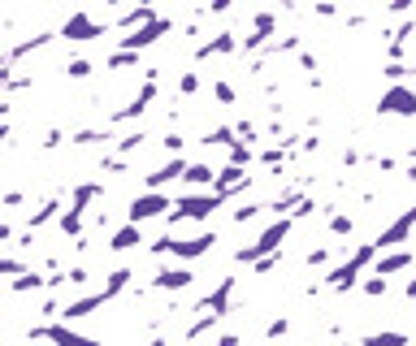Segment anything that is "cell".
Here are the masks:
<instances>
[{
	"instance_id": "cell-1",
	"label": "cell",
	"mask_w": 416,
	"mask_h": 346,
	"mask_svg": "<svg viewBox=\"0 0 416 346\" xmlns=\"http://www.w3.org/2000/svg\"><path fill=\"white\" fill-rule=\"evenodd\" d=\"M100 195V187L95 182H83V187H74V195H70V208H61V216H57V225H61V234L66 238H83V216H87V204Z\"/></svg>"
},
{
	"instance_id": "cell-2",
	"label": "cell",
	"mask_w": 416,
	"mask_h": 346,
	"mask_svg": "<svg viewBox=\"0 0 416 346\" xmlns=\"http://www.w3.org/2000/svg\"><path fill=\"white\" fill-rule=\"evenodd\" d=\"M217 204H226V191H213V195H182V199L174 204L170 221H174V225H178V221H204Z\"/></svg>"
},
{
	"instance_id": "cell-3",
	"label": "cell",
	"mask_w": 416,
	"mask_h": 346,
	"mask_svg": "<svg viewBox=\"0 0 416 346\" xmlns=\"http://www.w3.org/2000/svg\"><path fill=\"white\" fill-rule=\"evenodd\" d=\"M156 100V70H147V83L139 87V95L126 104V108H118V112H109V122H104V126H126V122H135V117H143V112H147V104Z\"/></svg>"
},
{
	"instance_id": "cell-4",
	"label": "cell",
	"mask_w": 416,
	"mask_h": 346,
	"mask_svg": "<svg viewBox=\"0 0 416 346\" xmlns=\"http://www.w3.org/2000/svg\"><path fill=\"white\" fill-rule=\"evenodd\" d=\"M286 234H291V221H278V225H269V229H265V234H260L251 247H243V251H239V260H243V264H256V260L274 256V251L282 247V238H286Z\"/></svg>"
},
{
	"instance_id": "cell-5",
	"label": "cell",
	"mask_w": 416,
	"mask_h": 346,
	"mask_svg": "<svg viewBox=\"0 0 416 346\" xmlns=\"http://www.w3.org/2000/svg\"><path fill=\"white\" fill-rule=\"evenodd\" d=\"M170 208H174V199H170L165 191H147V195H135V199H130L126 216H130L135 225H143V221H152V216H165Z\"/></svg>"
},
{
	"instance_id": "cell-6",
	"label": "cell",
	"mask_w": 416,
	"mask_h": 346,
	"mask_svg": "<svg viewBox=\"0 0 416 346\" xmlns=\"http://www.w3.org/2000/svg\"><path fill=\"white\" fill-rule=\"evenodd\" d=\"M373 251H378V243H364V247H360V251H355V256H351L347 264H338V268H334V273H330L326 281L334 285V290H351V285H355V273H360L364 264L373 260Z\"/></svg>"
},
{
	"instance_id": "cell-7",
	"label": "cell",
	"mask_w": 416,
	"mask_h": 346,
	"mask_svg": "<svg viewBox=\"0 0 416 346\" xmlns=\"http://www.w3.org/2000/svg\"><path fill=\"white\" fill-rule=\"evenodd\" d=\"M104 31H109V26H100L91 14H70L66 22H61V39H70V43H91V39H100Z\"/></svg>"
},
{
	"instance_id": "cell-8",
	"label": "cell",
	"mask_w": 416,
	"mask_h": 346,
	"mask_svg": "<svg viewBox=\"0 0 416 346\" xmlns=\"http://www.w3.org/2000/svg\"><path fill=\"white\" fill-rule=\"evenodd\" d=\"M165 31H170V18H152V22H143L135 35H122V48H126V52H143V48H152L156 39H161Z\"/></svg>"
},
{
	"instance_id": "cell-9",
	"label": "cell",
	"mask_w": 416,
	"mask_h": 346,
	"mask_svg": "<svg viewBox=\"0 0 416 346\" xmlns=\"http://www.w3.org/2000/svg\"><path fill=\"white\" fill-rule=\"evenodd\" d=\"M378 112H399V117H412V112H416V91H407V87H390V91L382 95Z\"/></svg>"
},
{
	"instance_id": "cell-10",
	"label": "cell",
	"mask_w": 416,
	"mask_h": 346,
	"mask_svg": "<svg viewBox=\"0 0 416 346\" xmlns=\"http://www.w3.org/2000/svg\"><path fill=\"white\" fill-rule=\"evenodd\" d=\"M182 173H187V160H182V156L165 160V164L156 169V173H147V191H165L170 182H178V178H182Z\"/></svg>"
},
{
	"instance_id": "cell-11",
	"label": "cell",
	"mask_w": 416,
	"mask_h": 346,
	"mask_svg": "<svg viewBox=\"0 0 416 346\" xmlns=\"http://www.w3.org/2000/svg\"><path fill=\"white\" fill-rule=\"evenodd\" d=\"M48 342H57V346H100L95 337H87V333H74L66 320H48Z\"/></svg>"
},
{
	"instance_id": "cell-12",
	"label": "cell",
	"mask_w": 416,
	"mask_h": 346,
	"mask_svg": "<svg viewBox=\"0 0 416 346\" xmlns=\"http://www.w3.org/2000/svg\"><path fill=\"white\" fill-rule=\"evenodd\" d=\"M412 225H416V208H407V212H403V216H399L390 229H382V234H378V251H382V247H395V243H403V238L412 234Z\"/></svg>"
},
{
	"instance_id": "cell-13",
	"label": "cell",
	"mask_w": 416,
	"mask_h": 346,
	"mask_svg": "<svg viewBox=\"0 0 416 346\" xmlns=\"http://www.w3.org/2000/svg\"><path fill=\"white\" fill-rule=\"evenodd\" d=\"M191 281H195L191 268H161V273L152 277V290H187Z\"/></svg>"
},
{
	"instance_id": "cell-14",
	"label": "cell",
	"mask_w": 416,
	"mask_h": 346,
	"mask_svg": "<svg viewBox=\"0 0 416 346\" xmlns=\"http://www.w3.org/2000/svg\"><path fill=\"white\" fill-rule=\"evenodd\" d=\"M52 39H61V35H57V31H39V35H26L22 43H14V48H9V61L18 65V61H22V56H31V52H39V48H48Z\"/></svg>"
},
{
	"instance_id": "cell-15",
	"label": "cell",
	"mask_w": 416,
	"mask_h": 346,
	"mask_svg": "<svg viewBox=\"0 0 416 346\" xmlns=\"http://www.w3.org/2000/svg\"><path fill=\"white\" fill-rule=\"evenodd\" d=\"M139 243H143V229H139L135 221H126V225H122L104 247H109V251H130V247H139Z\"/></svg>"
},
{
	"instance_id": "cell-16",
	"label": "cell",
	"mask_w": 416,
	"mask_h": 346,
	"mask_svg": "<svg viewBox=\"0 0 416 346\" xmlns=\"http://www.w3.org/2000/svg\"><path fill=\"white\" fill-rule=\"evenodd\" d=\"M61 208H66L61 199H43V204H39V208L26 216V229H43L48 221H57V216H61Z\"/></svg>"
},
{
	"instance_id": "cell-17",
	"label": "cell",
	"mask_w": 416,
	"mask_h": 346,
	"mask_svg": "<svg viewBox=\"0 0 416 346\" xmlns=\"http://www.w3.org/2000/svg\"><path fill=\"white\" fill-rule=\"evenodd\" d=\"M9 290H14V295H31V290H48V277H43L39 268H26L22 277H14V281H9Z\"/></svg>"
},
{
	"instance_id": "cell-18",
	"label": "cell",
	"mask_w": 416,
	"mask_h": 346,
	"mask_svg": "<svg viewBox=\"0 0 416 346\" xmlns=\"http://www.w3.org/2000/svg\"><path fill=\"white\" fill-rule=\"evenodd\" d=\"M109 139H113V126H104V130L100 126H87V130H74L70 135L74 147H95V143H109Z\"/></svg>"
},
{
	"instance_id": "cell-19",
	"label": "cell",
	"mask_w": 416,
	"mask_h": 346,
	"mask_svg": "<svg viewBox=\"0 0 416 346\" xmlns=\"http://www.w3.org/2000/svg\"><path fill=\"white\" fill-rule=\"evenodd\" d=\"M226 52H234V31H222L217 39H208V43H199V61H204V56H226Z\"/></svg>"
},
{
	"instance_id": "cell-20",
	"label": "cell",
	"mask_w": 416,
	"mask_h": 346,
	"mask_svg": "<svg viewBox=\"0 0 416 346\" xmlns=\"http://www.w3.org/2000/svg\"><path fill=\"white\" fill-rule=\"evenodd\" d=\"M360 346H407V333H395V329L369 333V337H360Z\"/></svg>"
},
{
	"instance_id": "cell-21",
	"label": "cell",
	"mask_w": 416,
	"mask_h": 346,
	"mask_svg": "<svg viewBox=\"0 0 416 346\" xmlns=\"http://www.w3.org/2000/svg\"><path fill=\"white\" fill-rule=\"evenodd\" d=\"M182 178H187L191 187H213V182H217V173L208 169V164H187V173H182Z\"/></svg>"
},
{
	"instance_id": "cell-22",
	"label": "cell",
	"mask_w": 416,
	"mask_h": 346,
	"mask_svg": "<svg viewBox=\"0 0 416 346\" xmlns=\"http://www.w3.org/2000/svg\"><path fill=\"white\" fill-rule=\"evenodd\" d=\"M412 264V251H395V256H386L382 264H378V277H390V273H403Z\"/></svg>"
},
{
	"instance_id": "cell-23",
	"label": "cell",
	"mask_w": 416,
	"mask_h": 346,
	"mask_svg": "<svg viewBox=\"0 0 416 346\" xmlns=\"http://www.w3.org/2000/svg\"><path fill=\"white\" fill-rule=\"evenodd\" d=\"M130 65H139V52H126V48H118L113 56H109V61H104V70H130Z\"/></svg>"
},
{
	"instance_id": "cell-24",
	"label": "cell",
	"mask_w": 416,
	"mask_h": 346,
	"mask_svg": "<svg viewBox=\"0 0 416 346\" xmlns=\"http://www.w3.org/2000/svg\"><path fill=\"white\" fill-rule=\"evenodd\" d=\"M61 70H66V78H74V83H83V78H91V70H95V65L87 61V56H74V61H66Z\"/></svg>"
},
{
	"instance_id": "cell-25",
	"label": "cell",
	"mask_w": 416,
	"mask_h": 346,
	"mask_svg": "<svg viewBox=\"0 0 416 346\" xmlns=\"http://www.w3.org/2000/svg\"><path fill=\"white\" fill-rule=\"evenodd\" d=\"M26 273V260H18V256H0V277H22Z\"/></svg>"
},
{
	"instance_id": "cell-26",
	"label": "cell",
	"mask_w": 416,
	"mask_h": 346,
	"mask_svg": "<svg viewBox=\"0 0 416 346\" xmlns=\"http://www.w3.org/2000/svg\"><path fill=\"white\" fill-rule=\"evenodd\" d=\"M143 139H147L143 130H135V135H126V139H118V156H130V152H139V147H143Z\"/></svg>"
},
{
	"instance_id": "cell-27",
	"label": "cell",
	"mask_w": 416,
	"mask_h": 346,
	"mask_svg": "<svg viewBox=\"0 0 416 346\" xmlns=\"http://www.w3.org/2000/svg\"><path fill=\"white\" fill-rule=\"evenodd\" d=\"M61 308H66V303H61L57 295H48V299L39 303V316H43V320H57V316H61Z\"/></svg>"
},
{
	"instance_id": "cell-28",
	"label": "cell",
	"mask_w": 416,
	"mask_h": 346,
	"mask_svg": "<svg viewBox=\"0 0 416 346\" xmlns=\"http://www.w3.org/2000/svg\"><path fill=\"white\" fill-rule=\"evenodd\" d=\"M87 281H91V273H87L83 264H70V268H66V285H87Z\"/></svg>"
},
{
	"instance_id": "cell-29",
	"label": "cell",
	"mask_w": 416,
	"mask_h": 346,
	"mask_svg": "<svg viewBox=\"0 0 416 346\" xmlns=\"http://www.w3.org/2000/svg\"><path fill=\"white\" fill-rule=\"evenodd\" d=\"M100 173H126V156H104L100 160Z\"/></svg>"
},
{
	"instance_id": "cell-30",
	"label": "cell",
	"mask_w": 416,
	"mask_h": 346,
	"mask_svg": "<svg viewBox=\"0 0 416 346\" xmlns=\"http://www.w3.org/2000/svg\"><path fill=\"white\" fill-rule=\"evenodd\" d=\"M178 91H182V95H195V91H199V74H191V70H187V74H182V83H178Z\"/></svg>"
},
{
	"instance_id": "cell-31",
	"label": "cell",
	"mask_w": 416,
	"mask_h": 346,
	"mask_svg": "<svg viewBox=\"0 0 416 346\" xmlns=\"http://www.w3.org/2000/svg\"><path fill=\"white\" fill-rule=\"evenodd\" d=\"M61 143H66V130H48L43 135V152H57Z\"/></svg>"
},
{
	"instance_id": "cell-32",
	"label": "cell",
	"mask_w": 416,
	"mask_h": 346,
	"mask_svg": "<svg viewBox=\"0 0 416 346\" xmlns=\"http://www.w3.org/2000/svg\"><path fill=\"white\" fill-rule=\"evenodd\" d=\"M0 204H5V208H22L26 195H22V191H5V195H0Z\"/></svg>"
},
{
	"instance_id": "cell-33",
	"label": "cell",
	"mask_w": 416,
	"mask_h": 346,
	"mask_svg": "<svg viewBox=\"0 0 416 346\" xmlns=\"http://www.w3.org/2000/svg\"><path fill=\"white\" fill-rule=\"evenodd\" d=\"M364 290H369V295H386V277H369V281H364Z\"/></svg>"
},
{
	"instance_id": "cell-34",
	"label": "cell",
	"mask_w": 416,
	"mask_h": 346,
	"mask_svg": "<svg viewBox=\"0 0 416 346\" xmlns=\"http://www.w3.org/2000/svg\"><path fill=\"white\" fill-rule=\"evenodd\" d=\"M213 95H217V100H222V104H234V91H230V87H226V83H217V87H213Z\"/></svg>"
},
{
	"instance_id": "cell-35",
	"label": "cell",
	"mask_w": 416,
	"mask_h": 346,
	"mask_svg": "<svg viewBox=\"0 0 416 346\" xmlns=\"http://www.w3.org/2000/svg\"><path fill=\"white\" fill-rule=\"evenodd\" d=\"M330 229H334V234H351V221H347V216H334Z\"/></svg>"
},
{
	"instance_id": "cell-36",
	"label": "cell",
	"mask_w": 416,
	"mask_h": 346,
	"mask_svg": "<svg viewBox=\"0 0 416 346\" xmlns=\"http://www.w3.org/2000/svg\"><path fill=\"white\" fill-rule=\"evenodd\" d=\"M286 329H291V320H274V325H269V337H274V342H278V337H282V333H286Z\"/></svg>"
},
{
	"instance_id": "cell-37",
	"label": "cell",
	"mask_w": 416,
	"mask_h": 346,
	"mask_svg": "<svg viewBox=\"0 0 416 346\" xmlns=\"http://www.w3.org/2000/svg\"><path fill=\"white\" fill-rule=\"evenodd\" d=\"M260 164H269V169H278V164H282V152H265V156H260Z\"/></svg>"
},
{
	"instance_id": "cell-38",
	"label": "cell",
	"mask_w": 416,
	"mask_h": 346,
	"mask_svg": "<svg viewBox=\"0 0 416 346\" xmlns=\"http://www.w3.org/2000/svg\"><path fill=\"white\" fill-rule=\"evenodd\" d=\"M326 260H330V251H326V247H317V251L308 256V264H326Z\"/></svg>"
},
{
	"instance_id": "cell-39",
	"label": "cell",
	"mask_w": 416,
	"mask_h": 346,
	"mask_svg": "<svg viewBox=\"0 0 416 346\" xmlns=\"http://www.w3.org/2000/svg\"><path fill=\"white\" fill-rule=\"evenodd\" d=\"M230 5H234V0H213V5H208V14H226Z\"/></svg>"
},
{
	"instance_id": "cell-40",
	"label": "cell",
	"mask_w": 416,
	"mask_h": 346,
	"mask_svg": "<svg viewBox=\"0 0 416 346\" xmlns=\"http://www.w3.org/2000/svg\"><path fill=\"white\" fill-rule=\"evenodd\" d=\"M390 9H395V14H407V9H412V0H390Z\"/></svg>"
},
{
	"instance_id": "cell-41",
	"label": "cell",
	"mask_w": 416,
	"mask_h": 346,
	"mask_svg": "<svg viewBox=\"0 0 416 346\" xmlns=\"http://www.w3.org/2000/svg\"><path fill=\"white\" fill-rule=\"evenodd\" d=\"M14 238V225H5V221H0V243H9Z\"/></svg>"
},
{
	"instance_id": "cell-42",
	"label": "cell",
	"mask_w": 416,
	"mask_h": 346,
	"mask_svg": "<svg viewBox=\"0 0 416 346\" xmlns=\"http://www.w3.org/2000/svg\"><path fill=\"white\" fill-rule=\"evenodd\" d=\"M217 346H239V333H226V337H217Z\"/></svg>"
},
{
	"instance_id": "cell-43",
	"label": "cell",
	"mask_w": 416,
	"mask_h": 346,
	"mask_svg": "<svg viewBox=\"0 0 416 346\" xmlns=\"http://www.w3.org/2000/svg\"><path fill=\"white\" fill-rule=\"evenodd\" d=\"M9 108H14L9 100H0V122H5V117H9Z\"/></svg>"
},
{
	"instance_id": "cell-44",
	"label": "cell",
	"mask_w": 416,
	"mask_h": 346,
	"mask_svg": "<svg viewBox=\"0 0 416 346\" xmlns=\"http://www.w3.org/2000/svg\"><path fill=\"white\" fill-rule=\"evenodd\" d=\"M9 139V122H0V143H5Z\"/></svg>"
},
{
	"instance_id": "cell-45",
	"label": "cell",
	"mask_w": 416,
	"mask_h": 346,
	"mask_svg": "<svg viewBox=\"0 0 416 346\" xmlns=\"http://www.w3.org/2000/svg\"><path fill=\"white\" fill-rule=\"evenodd\" d=\"M104 5H109V9H122V5H126V0H104Z\"/></svg>"
},
{
	"instance_id": "cell-46",
	"label": "cell",
	"mask_w": 416,
	"mask_h": 346,
	"mask_svg": "<svg viewBox=\"0 0 416 346\" xmlns=\"http://www.w3.org/2000/svg\"><path fill=\"white\" fill-rule=\"evenodd\" d=\"M0 346H5V342H0Z\"/></svg>"
}]
</instances>
